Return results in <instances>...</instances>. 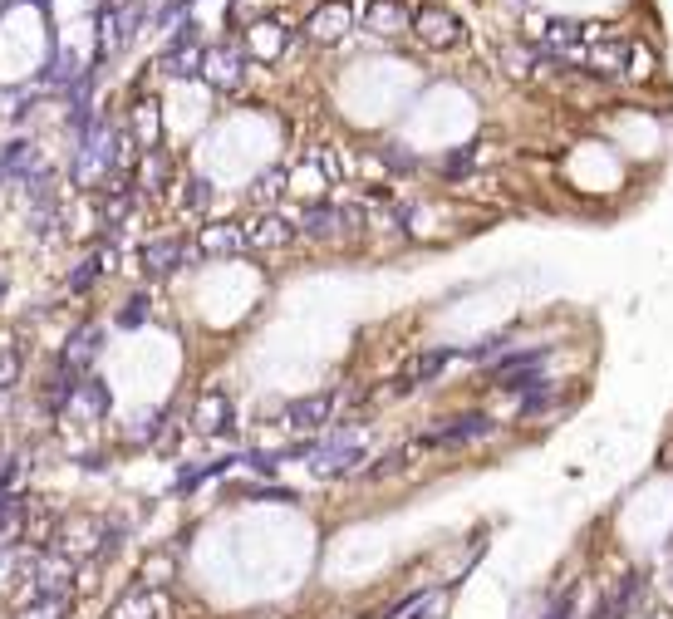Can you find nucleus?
<instances>
[{
	"instance_id": "obj_1",
	"label": "nucleus",
	"mask_w": 673,
	"mask_h": 619,
	"mask_svg": "<svg viewBox=\"0 0 673 619\" xmlns=\"http://www.w3.org/2000/svg\"><path fill=\"white\" fill-rule=\"evenodd\" d=\"M359 462H364V433H354V428H339V433H330L325 443H315V452H310V472L320 482L349 477Z\"/></svg>"
},
{
	"instance_id": "obj_2",
	"label": "nucleus",
	"mask_w": 673,
	"mask_h": 619,
	"mask_svg": "<svg viewBox=\"0 0 673 619\" xmlns=\"http://www.w3.org/2000/svg\"><path fill=\"white\" fill-rule=\"evenodd\" d=\"M118 143H123V133H113L109 123H94L84 148H79V158H74V182L84 187V182H99L109 168L118 172Z\"/></svg>"
},
{
	"instance_id": "obj_3",
	"label": "nucleus",
	"mask_w": 673,
	"mask_h": 619,
	"mask_svg": "<svg viewBox=\"0 0 673 619\" xmlns=\"http://www.w3.org/2000/svg\"><path fill=\"white\" fill-rule=\"evenodd\" d=\"M492 433H497V423L472 408V413H457L448 423L428 428V433L418 438V448H462V443H482V438H492Z\"/></svg>"
},
{
	"instance_id": "obj_4",
	"label": "nucleus",
	"mask_w": 673,
	"mask_h": 619,
	"mask_svg": "<svg viewBox=\"0 0 673 619\" xmlns=\"http://www.w3.org/2000/svg\"><path fill=\"white\" fill-rule=\"evenodd\" d=\"M541 364H546V349H521V354H506L502 364L492 369V379H497L502 394H531L536 384H546Z\"/></svg>"
},
{
	"instance_id": "obj_5",
	"label": "nucleus",
	"mask_w": 673,
	"mask_h": 619,
	"mask_svg": "<svg viewBox=\"0 0 673 619\" xmlns=\"http://www.w3.org/2000/svg\"><path fill=\"white\" fill-rule=\"evenodd\" d=\"M428 50H452V45H462V20L452 15L448 5H423V10H413V25H408Z\"/></svg>"
},
{
	"instance_id": "obj_6",
	"label": "nucleus",
	"mask_w": 673,
	"mask_h": 619,
	"mask_svg": "<svg viewBox=\"0 0 673 619\" xmlns=\"http://www.w3.org/2000/svg\"><path fill=\"white\" fill-rule=\"evenodd\" d=\"M246 45H212L207 59H202V79L212 84V89H222V94H236L241 89V79H246Z\"/></svg>"
},
{
	"instance_id": "obj_7",
	"label": "nucleus",
	"mask_w": 673,
	"mask_h": 619,
	"mask_svg": "<svg viewBox=\"0 0 673 619\" xmlns=\"http://www.w3.org/2000/svg\"><path fill=\"white\" fill-rule=\"evenodd\" d=\"M192 30H197V25H177V35L168 40V50L158 55V69H163L168 79H192V74H202L207 45H197Z\"/></svg>"
},
{
	"instance_id": "obj_8",
	"label": "nucleus",
	"mask_w": 673,
	"mask_h": 619,
	"mask_svg": "<svg viewBox=\"0 0 673 619\" xmlns=\"http://www.w3.org/2000/svg\"><path fill=\"white\" fill-rule=\"evenodd\" d=\"M349 25H354V5H349V0H325V5H315V15L305 20V35H310L315 45H339V40L349 35Z\"/></svg>"
},
{
	"instance_id": "obj_9",
	"label": "nucleus",
	"mask_w": 673,
	"mask_h": 619,
	"mask_svg": "<svg viewBox=\"0 0 673 619\" xmlns=\"http://www.w3.org/2000/svg\"><path fill=\"white\" fill-rule=\"evenodd\" d=\"M452 359V349H423V354H413L403 369H398V379H393V394H413V389H423V384H433L443 369H448Z\"/></svg>"
},
{
	"instance_id": "obj_10",
	"label": "nucleus",
	"mask_w": 673,
	"mask_h": 619,
	"mask_svg": "<svg viewBox=\"0 0 673 619\" xmlns=\"http://www.w3.org/2000/svg\"><path fill=\"white\" fill-rule=\"evenodd\" d=\"M138 20H143L138 5H104V10H99V50H104V55L123 50V45L138 35Z\"/></svg>"
},
{
	"instance_id": "obj_11",
	"label": "nucleus",
	"mask_w": 673,
	"mask_h": 619,
	"mask_svg": "<svg viewBox=\"0 0 673 619\" xmlns=\"http://www.w3.org/2000/svg\"><path fill=\"white\" fill-rule=\"evenodd\" d=\"M138 266H143L148 276H172V271H182V266H187V241H182V236H153V241H143Z\"/></svg>"
},
{
	"instance_id": "obj_12",
	"label": "nucleus",
	"mask_w": 673,
	"mask_h": 619,
	"mask_svg": "<svg viewBox=\"0 0 673 619\" xmlns=\"http://www.w3.org/2000/svg\"><path fill=\"white\" fill-rule=\"evenodd\" d=\"M192 433H202V438L231 433V398L222 389H207V394L192 403Z\"/></svg>"
},
{
	"instance_id": "obj_13",
	"label": "nucleus",
	"mask_w": 673,
	"mask_h": 619,
	"mask_svg": "<svg viewBox=\"0 0 673 619\" xmlns=\"http://www.w3.org/2000/svg\"><path fill=\"white\" fill-rule=\"evenodd\" d=\"M128 138L143 148V153H158L163 148V113H158V99H138L128 109Z\"/></svg>"
},
{
	"instance_id": "obj_14",
	"label": "nucleus",
	"mask_w": 673,
	"mask_h": 619,
	"mask_svg": "<svg viewBox=\"0 0 673 619\" xmlns=\"http://www.w3.org/2000/svg\"><path fill=\"white\" fill-rule=\"evenodd\" d=\"M99 349H104V330H99V325H84V330H74V335H69L64 354H59V364H64L69 374L89 379V364L99 359Z\"/></svg>"
},
{
	"instance_id": "obj_15",
	"label": "nucleus",
	"mask_w": 673,
	"mask_h": 619,
	"mask_svg": "<svg viewBox=\"0 0 673 619\" xmlns=\"http://www.w3.org/2000/svg\"><path fill=\"white\" fill-rule=\"evenodd\" d=\"M335 408H339V394L295 398V403H285V423L300 428V433H310V428H325V423L335 418Z\"/></svg>"
},
{
	"instance_id": "obj_16",
	"label": "nucleus",
	"mask_w": 673,
	"mask_h": 619,
	"mask_svg": "<svg viewBox=\"0 0 673 619\" xmlns=\"http://www.w3.org/2000/svg\"><path fill=\"white\" fill-rule=\"evenodd\" d=\"M536 35H541V45L551 55H580V45L590 40V25H580V20H546V25H536Z\"/></svg>"
},
{
	"instance_id": "obj_17",
	"label": "nucleus",
	"mask_w": 673,
	"mask_h": 619,
	"mask_svg": "<svg viewBox=\"0 0 673 619\" xmlns=\"http://www.w3.org/2000/svg\"><path fill=\"white\" fill-rule=\"evenodd\" d=\"M403 25H413V10L403 0H369L364 5V30L389 40V35H403Z\"/></svg>"
},
{
	"instance_id": "obj_18",
	"label": "nucleus",
	"mask_w": 673,
	"mask_h": 619,
	"mask_svg": "<svg viewBox=\"0 0 673 619\" xmlns=\"http://www.w3.org/2000/svg\"><path fill=\"white\" fill-rule=\"evenodd\" d=\"M40 172V148L30 138H15L10 148H0V182H30Z\"/></svg>"
},
{
	"instance_id": "obj_19",
	"label": "nucleus",
	"mask_w": 673,
	"mask_h": 619,
	"mask_svg": "<svg viewBox=\"0 0 673 619\" xmlns=\"http://www.w3.org/2000/svg\"><path fill=\"white\" fill-rule=\"evenodd\" d=\"M585 64H590V74H600V79H615L629 69V40H615V35H605L600 45H590L585 50Z\"/></svg>"
},
{
	"instance_id": "obj_20",
	"label": "nucleus",
	"mask_w": 673,
	"mask_h": 619,
	"mask_svg": "<svg viewBox=\"0 0 673 619\" xmlns=\"http://www.w3.org/2000/svg\"><path fill=\"white\" fill-rule=\"evenodd\" d=\"M197 246H202V256H241V251H246V226H236V222L202 226Z\"/></svg>"
},
{
	"instance_id": "obj_21",
	"label": "nucleus",
	"mask_w": 673,
	"mask_h": 619,
	"mask_svg": "<svg viewBox=\"0 0 673 619\" xmlns=\"http://www.w3.org/2000/svg\"><path fill=\"white\" fill-rule=\"evenodd\" d=\"M290 241H295V226L285 222V217H276V212H266L261 222L246 226V246L251 251H281Z\"/></svg>"
},
{
	"instance_id": "obj_22",
	"label": "nucleus",
	"mask_w": 673,
	"mask_h": 619,
	"mask_svg": "<svg viewBox=\"0 0 673 619\" xmlns=\"http://www.w3.org/2000/svg\"><path fill=\"white\" fill-rule=\"evenodd\" d=\"M300 231H305L310 241H335V236H344V207H325V202H315V207L300 217Z\"/></svg>"
},
{
	"instance_id": "obj_23",
	"label": "nucleus",
	"mask_w": 673,
	"mask_h": 619,
	"mask_svg": "<svg viewBox=\"0 0 673 619\" xmlns=\"http://www.w3.org/2000/svg\"><path fill=\"white\" fill-rule=\"evenodd\" d=\"M290 45L285 40V30L276 25V20H261L251 35H246V55L251 59H261V64H271V59H281V50Z\"/></svg>"
},
{
	"instance_id": "obj_24",
	"label": "nucleus",
	"mask_w": 673,
	"mask_h": 619,
	"mask_svg": "<svg viewBox=\"0 0 673 619\" xmlns=\"http://www.w3.org/2000/svg\"><path fill=\"white\" fill-rule=\"evenodd\" d=\"M113 619H163V600H158V590H143V585H133V590L118 600Z\"/></svg>"
},
{
	"instance_id": "obj_25",
	"label": "nucleus",
	"mask_w": 673,
	"mask_h": 619,
	"mask_svg": "<svg viewBox=\"0 0 673 619\" xmlns=\"http://www.w3.org/2000/svg\"><path fill=\"white\" fill-rule=\"evenodd\" d=\"M79 384H84V379H79V374H69V369L59 364L55 374H50V384H45V408H50V413L69 408V403H74V394H79Z\"/></svg>"
},
{
	"instance_id": "obj_26",
	"label": "nucleus",
	"mask_w": 673,
	"mask_h": 619,
	"mask_svg": "<svg viewBox=\"0 0 673 619\" xmlns=\"http://www.w3.org/2000/svg\"><path fill=\"white\" fill-rule=\"evenodd\" d=\"M74 403H79V413L84 418H109V384L104 379H84L79 384V394H74Z\"/></svg>"
},
{
	"instance_id": "obj_27",
	"label": "nucleus",
	"mask_w": 673,
	"mask_h": 619,
	"mask_svg": "<svg viewBox=\"0 0 673 619\" xmlns=\"http://www.w3.org/2000/svg\"><path fill=\"white\" fill-rule=\"evenodd\" d=\"M639 595H644V575H624V585L605 600V615H610V619H629V615H634V605H639Z\"/></svg>"
},
{
	"instance_id": "obj_28",
	"label": "nucleus",
	"mask_w": 673,
	"mask_h": 619,
	"mask_svg": "<svg viewBox=\"0 0 673 619\" xmlns=\"http://www.w3.org/2000/svg\"><path fill=\"white\" fill-rule=\"evenodd\" d=\"M79 79H84V69H79V55H69V50H59L50 59V69H45V84L50 89H74Z\"/></svg>"
},
{
	"instance_id": "obj_29",
	"label": "nucleus",
	"mask_w": 673,
	"mask_h": 619,
	"mask_svg": "<svg viewBox=\"0 0 673 619\" xmlns=\"http://www.w3.org/2000/svg\"><path fill=\"white\" fill-rule=\"evenodd\" d=\"M241 457H217V462H202V467H187L182 477H177V487L182 492H192V487H202V482H212V477H226L231 467H236Z\"/></svg>"
},
{
	"instance_id": "obj_30",
	"label": "nucleus",
	"mask_w": 673,
	"mask_h": 619,
	"mask_svg": "<svg viewBox=\"0 0 673 619\" xmlns=\"http://www.w3.org/2000/svg\"><path fill=\"white\" fill-rule=\"evenodd\" d=\"M168 580H172V556L168 551H153V556L143 561V570H138V585H143V590H163Z\"/></svg>"
},
{
	"instance_id": "obj_31",
	"label": "nucleus",
	"mask_w": 673,
	"mask_h": 619,
	"mask_svg": "<svg viewBox=\"0 0 673 619\" xmlns=\"http://www.w3.org/2000/svg\"><path fill=\"white\" fill-rule=\"evenodd\" d=\"M231 497L236 502H300V492H290V487H251V482H236Z\"/></svg>"
},
{
	"instance_id": "obj_32",
	"label": "nucleus",
	"mask_w": 673,
	"mask_h": 619,
	"mask_svg": "<svg viewBox=\"0 0 673 619\" xmlns=\"http://www.w3.org/2000/svg\"><path fill=\"white\" fill-rule=\"evenodd\" d=\"M398 472H408V448H393V452H384L374 467H364V482H389Z\"/></svg>"
},
{
	"instance_id": "obj_33",
	"label": "nucleus",
	"mask_w": 673,
	"mask_h": 619,
	"mask_svg": "<svg viewBox=\"0 0 673 619\" xmlns=\"http://www.w3.org/2000/svg\"><path fill=\"white\" fill-rule=\"evenodd\" d=\"M148 315H153V300H148V295H128V300L118 305V325H123V330L148 325Z\"/></svg>"
},
{
	"instance_id": "obj_34",
	"label": "nucleus",
	"mask_w": 673,
	"mask_h": 619,
	"mask_svg": "<svg viewBox=\"0 0 673 619\" xmlns=\"http://www.w3.org/2000/svg\"><path fill=\"white\" fill-rule=\"evenodd\" d=\"M163 433H168V418H163V413H143V418L128 428V443H158Z\"/></svg>"
},
{
	"instance_id": "obj_35",
	"label": "nucleus",
	"mask_w": 673,
	"mask_h": 619,
	"mask_svg": "<svg viewBox=\"0 0 673 619\" xmlns=\"http://www.w3.org/2000/svg\"><path fill=\"white\" fill-rule=\"evenodd\" d=\"M168 172H172L168 153L158 148V153H143V172H138V182H143V187H163V182H168Z\"/></svg>"
},
{
	"instance_id": "obj_36",
	"label": "nucleus",
	"mask_w": 673,
	"mask_h": 619,
	"mask_svg": "<svg viewBox=\"0 0 673 619\" xmlns=\"http://www.w3.org/2000/svg\"><path fill=\"white\" fill-rule=\"evenodd\" d=\"M561 394L551 389V384H536L531 394H521V418H536V413H546V408H556Z\"/></svg>"
},
{
	"instance_id": "obj_37",
	"label": "nucleus",
	"mask_w": 673,
	"mask_h": 619,
	"mask_svg": "<svg viewBox=\"0 0 673 619\" xmlns=\"http://www.w3.org/2000/svg\"><path fill=\"white\" fill-rule=\"evenodd\" d=\"M99 276H104V261H99V251H94V256H89V261H79V271L69 276V290H74V295H84Z\"/></svg>"
},
{
	"instance_id": "obj_38",
	"label": "nucleus",
	"mask_w": 673,
	"mask_h": 619,
	"mask_svg": "<svg viewBox=\"0 0 673 619\" xmlns=\"http://www.w3.org/2000/svg\"><path fill=\"white\" fill-rule=\"evenodd\" d=\"M472 168H477V143H467V148H452L448 158H443V172H448V177H467Z\"/></svg>"
},
{
	"instance_id": "obj_39",
	"label": "nucleus",
	"mask_w": 673,
	"mask_h": 619,
	"mask_svg": "<svg viewBox=\"0 0 673 619\" xmlns=\"http://www.w3.org/2000/svg\"><path fill=\"white\" fill-rule=\"evenodd\" d=\"M15 384H20V354L0 344V389H15Z\"/></svg>"
},
{
	"instance_id": "obj_40",
	"label": "nucleus",
	"mask_w": 673,
	"mask_h": 619,
	"mask_svg": "<svg viewBox=\"0 0 673 619\" xmlns=\"http://www.w3.org/2000/svg\"><path fill=\"white\" fill-rule=\"evenodd\" d=\"M629 79H649L654 74V55L644 50V45H629V69H624Z\"/></svg>"
},
{
	"instance_id": "obj_41",
	"label": "nucleus",
	"mask_w": 673,
	"mask_h": 619,
	"mask_svg": "<svg viewBox=\"0 0 673 619\" xmlns=\"http://www.w3.org/2000/svg\"><path fill=\"white\" fill-rule=\"evenodd\" d=\"M212 197H217V192H212V182H207V177H187V202H192L197 212H202V207H212Z\"/></svg>"
},
{
	"instance_id": "obj_42",
	"label": "nucleus",
	"mask_w": 673,
	"mask_h": 619,
	"mask_svg": "<svg viewBox=\"0 0 673 619\" xmlns=\"http://www.w3.org/2000/svg\"><path fill=\"white\" fill-rule=\"evenodd\" d=\"M64 615H69V605H64V600H35L20 619H64Z\"/></svg>"
},
{
	"instance_id": "obj_43",
	"label": "nucleus",
	"mask_w": 673,
	"mask_h": 619,
	"mask_svg": "<svg viewBox=\"0 0 673 619\" xmlns=\"http://www.w3.org/2000/svg\"><path fill=\"white\" fill-rule=\"evenodd\" d=\"M502 349H506V335H487L482 344H472V349H467V359H477V364H482V359H497Z\"/></svg>"
},
{
	"instance_id": "obj_44",
	"label": "nucleus",
	"mask_w": 673,
	"mask_h": 619,
	"mask_svg": "<svg viewBox=\"0 0 673 619\" xmlns=\"http://www.w3.org/2000/svg\"><path fill=\"white\" fill-rule=\"evenodd\" d=\"M502 59H506V74H516V79L536 69V55H531V50H506Z\"/></svg>"
},
{
	"instance_id": "obj_45",
	"label": "nucleus",
	"mask_w": 673,
	"mask_h": 619,
	"mask_svg": "<svg viewBox=\"0 0 673 619\" xmlns=\"http://www.w3.org/2000/svg\"><path fill=\"white\" fill-rule=\"evenodd\" d=\"M285 172H266V177H261V182H256V202H271V197H281L285 187Z\"/></svg>"
},
{
	"instance_id": "obj_46",
	"label": "nucleus",
	"mask_w": 673,
	"mask_h": 619,
	"mask_svg": "<svg viewBox=\"0 0 673 619\" xmlns=\"http://www.w3.org/2000/svg\"><path fill=\"white\" fill-rule=\"evenodd\" d=\"M443 615H448V600H443V595H428L408 619H443Z\"/></svg>"
},
{
	"instance_id": "obj_47",
	"label": "nucleus",
	"mask_w": 673,
	"mask_h": 619,
	"mask_svg": "<svg viewBox=\"0 0 673 619\" xmlns=\"http://www.w3.org/2000/svg\"><path fill=\"white\" fill-rule=\"evenodd\" d=\"M384 163H389V168H398V172H413L418 168V158H413V153H398V148H384Z\"/></svg>"
},
{
	"instance_id": "obj_48",
	"label": "nucleus",
	"mask_w": 673,
	"mask_h": 619,
	"mask_svg": "<svg viewBox=\"0 0 673 619\" xmlns=\"http://www.w3.org/2000/svg\"><path fill=\"white\" fill-rule=\"evenodd\" d=\"M570 615H575V595L565 590L561 600H556V605H551V610H546V615H541V619H570Z\"/></svg>"
},
{
	"instance_id": "obj_49",
	"label": "nucleus",
	"mask_w": 673,
	"mask_h": 619,
	"mask_svg": "<svg viewBox=\"0 0 673 619\" xmlns=\"http://www.w3.org/2000/svg\"><path fill=\"white\" fill-rule=\"evenodd\" d=\"M79 467H89V472H99V467H104V452H84V457H79Z\"/></svg>"
},
{
	"instance_id": "obj_50",
	"label": "nucleus",
	"mask_w": 673,
	"mask_h": 619,
	"mask_svg": "<svg viewBox=\"0 0 673 619\" xmlns=\"http://www.w3.org/2000/svg\"><path fill=\"white\" fill-rule=\"evenodd\" d=\"M639 619H673L669 610H649V615H639Z\"/></svg>"
},
{
	"instance_id": "obj_51",
	"label": "nucleus",
	"mask_w": 673,
	"mask_h": 619,
	"mask_svg": "<svg viewBox=\"0 0 673 619\" xmlns=\"http://www.w3.org/2000/svg\"><path fill=\"white\" fill-rule=\"evenodd\" d=\"M0 295H5V281H0Z\"/></svg>"
}]
</instances>
